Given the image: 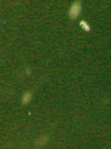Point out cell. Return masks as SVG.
<instances>
[{
    "label": "cell",
    "mask_w": 111,
    "mask_h": 149,
    "mask_svg": "<svg viewBox=\"0 0 111 149\" xmlns=\"http://www.w3.org/2000/svg\"><path fill=\"white\" fill-rule=\"evenodd\" d=\"M80 11H81V5H80V3H76L75 4L72 5L71 9L70 10V16L72 17H76L78 16Z\"/></svg>",
    "instance_id": "1"
},
{
    "label": "cell",
    "mask_w": 111,
    "mask_h": 149,
    "mask_svg": "<svg viewBox=\"0 0 111 149\" xmlns=\"http://www.w3.org/2000/svg\"><path fill=\"white\" fill-rule=\"evenodd\" d=\"M31 100V95L29 93H26L23 96V103H28L30 100Z\"/></svg>",
    "instance_id": "2"
}]
</instances>
